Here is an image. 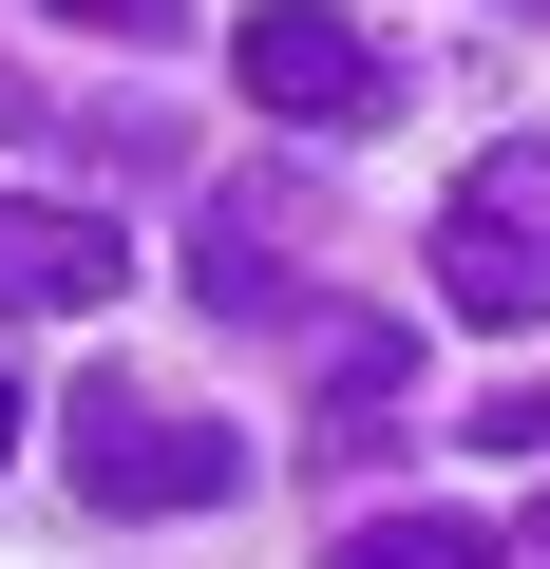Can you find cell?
<instances>
[{
  "label": "cell",
  "mask_w": 550,
  "mask_h": 569,
  "mask_svg": "<svg viewBox=\"0 0 550 569\" xmlns=\"http://www.w3.org/2000/svg\"><path fill=\"white\" fill-rule=\"evenodd\" d=\"M58 456H77L96 512H209V493H247V437L190 418V399H152V380H77L58 399Z\"/></svg>",
  "instance_id": "cell-1"
},
{
  "label": "cell",
  "mask_w": 550,
  "mask_h": 569,
  "mask_svg": "<svg viewBox=\"0 0 550 569\" xmlns=\"http://www.w3.org/2000/svg\"><path fill=\"white\" fill-rule=\"evenodd\" d=\"M228 77H247L266 114H286V133H380V114H399V58L342 20V0H247Z\"/></svg>",
  "instance_id": "cell-2"
},
{
  "label": "cell",
  "mask_w": 550,
  "mask_h": 569,
  "mask_svg": "<svg viewBox=\"0 0 550 569\" xmlns=\"http://www.w3.org/2000/svg\"><path fill=\"white\" fill-rule=\"evenodd\" d=\"M133 284V228L114 209H58V190H0V323H77Z\"/></svg>",
  "instance_id": "cell-3"
},
{
  "label": "cell",
  "mask_w": 550,
  "mask_h": 569,
  "mask_svg": "<svg viewBox=\"0 0 550 569\" xmlns=\"http://www.w3.org/2000/svg\"><path fill=\"white\" fill-rule=\"evenodd\" d=\"M304 228H323L304 171H228V190H209V247H190V305H209V323H266L286 266H304Z\"/></svg>",
  "instance_id": "cell-4"
},
{
  "label": "cell",
  "mask_w": 550,
  "mask_h": 569,
  "mask_svg": "<svg viewBox=\"0 0 550 569\" xmlns=\"http://www.w3.org/2000/svg\"><path fill=\"white\" fill-rule=\"evenodd\" d=\"M437 305L456 323H550V228H512V209H437Z\"/></svg>",
  "instance_id": "cell-5"
},
{
  "label": "cell",
  "mask_w": 550,
  "mask_h": 569,
  "mask_svg": "<svg viewBox=\"0 0 550 569\" xmlns=\"http://www.w3.org/2000/svg\"><path fill=\"white\" fill-rule=\"evenodd\" d=\"M342 569H493V531L418 493V512H361V531H342Z\"/></svg>",
  "instance_id": "cell-6"
},
{
  "label": "cell",
  "mask_w": 550,
  "mask_h": 569,
  "mask_svg": "<svg viewBox=\"0 0 550 569\" xmlns=\"http://www.w3.org/2000/svg\"><path fill=\"white\" fill-rule=\"evenodd\" d=\"M399 380H418V342H399V323H323V418H380Z\"/></svg>",
  "instance_id": "cell-7"
},
{
  "label": "cell",
  "mask_w": 550,
  "mask_h": 569,
  "mask_svg": "<svg viewBox=\"0 0 550 569\" xmlns=\"http://www.w3.org/2000/svg\"><path fill=\"white\" fill-rule=\"evenodd\" d=\"M456 190H474V209H512V228H550V133H493Z\"/></svg>",
  "instance_id": "cell-8"
},
{
  "label": "cell",
  "mask_w": 550,
  "mask_h": 569,
  "mask_svg": "<svg viewBox=\"0 0 550 569\" xmlns=\"http://www.w3.org/2000/svg\"><path fill=\"white\" fill-rule=\"evenodd\" d=\"M58 20L114 39V58H171V39H190V0H58Z\"/></svg>",
  "instance_id": "cell-9"
},
{
  "label": "cell",
  "mask_w": 550,
  "mask_h": 569,
  "mask_svg": "<svg viewBox=\"0 0 550 569\" xmlns=\"http://www.w3.org/2000/svg\"><path fill=\"white\" fill-rule=\"evenodd\" d=\"M474 437H493V456H550V380H493V399H474Z\"/></svg>",
  "instance_id": "cell-10"
},
{
  "label": "cell",
  "mask_w": 550,
  "mask_h": 569,
  "mask_svg": "<svg viewBox=\"0 0 550 569\" xmlns=\"http://www.w3.org/2000/svg\"><path fill=\"white\" fill-rule=\"evenodd\" d=\"M0 456H20V380H0Z\"/></svg>",
  "instance_id": "cell-11"
},
{
  "label": "cell",
  "mask_w": 550,
  "mask_h": 569,
  "mask_svg": "<svg viewBox=\"0 0 550 569\" xmlns=\"http://www.w3.org/2000/svg\"><path fill=\"white\" fill-rule=\"evenodd\" d=\"M531 569H550V512H531Z\"/></svg>",
  "instance_id": "cell-12"
}]
</instances>
